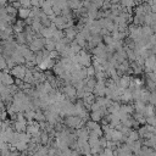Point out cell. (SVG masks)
<instances>
[{
  "instance_id": "cell-1",
  "label": "cell",
  "mask_w": 156,
  "mask_h": 156,
  "mask_svg": "<svg viewBox=\"0 0 156 156\" xmlns=\"http://www.w3.org/2000/svg\"><path fill=\"white\" fill-rule=\"evenodd\" d=\"M10 74L15 78H20L23 79L24 74H26V67L23 65H15L11 69H10Z\"/></svg>"
},
{
  "instance_id": "cell-2",
  "label": "cell",
  "mask_w": 156,
  "mask_h": 156,
  "mask_svg": "<svg viewBox=\"0 0 156 156\" xmlns=\"http://www.w3.org/2000/svg\"><path fill=\"white\" fill-rule=\"evenodd\" d=\"M52 71H54V74L55 76H61L63 72H65V68H63V65L58 61V62H55V65L52 66Z\"/></svg>"
},
{
  "instance_id": "cell-3",
  "label": "cell",
  "mask_w": 156,
  "mask_h": 156,
  "mask_svg": "<svg viewBox=\"0 0 156 156\" xmlns=\"http://www.w3.org/2000/svg\"><path fill=\"white\" fill-rule=\"evenodd\" d=\"M29 13H30V9H27V7H20V9H17V15L22 20L27 18L29 16Z\"/></svg>"
},
{
  "instance_id": "cell-4",
  "label": "cell",
  "mask_w": 156,
  "mask_h": 156,
  "mask_svg": "<svg viewBox=\"0 0 156 156\" xmlns=\"http://www.w3.org/2000/svg\"><path fill=\"white\" fill-rule=\"evenodd\" d=\"M138 139H139V134H138V132L130 129V132L128 133V140H130V141H135V140H138Z\"/></svg>"
},
{
  "instance_id": "cell-5",
  "label": "cell",
  "mask_w": 156,
  "mask_h": 156,
  "mask_svg": "<svg viewBox=\"0 0 156 156\" xmlns=\"http://www.w3.org/2000/svg\"><path fill=\"white\" fill-rule=\"evenodd\" d=\"M96 127H99L98 122H94V121H88V122H85V129H87V130H93V129H95Z\"/></svg>"
},
{
  "instance_id": "cell-6",
  "label": "cell",
  "mask_w": 156,
  "mask_h": 156,
  "mask_svg": "<svg viewBox=\"0 0 156 156\" xmlns=\"http://www.w3.org/2000/svg\"><path fill=\"white\" fill-rule=\"evenodd\" d=\"M85 71H87V76H88V77H93V76L95 74V71H94V68H93L91 65L88 66V67H85Z\"/></svg>"
},
{
  "instance_id": "cell-7",
  "label": "cell",
  "mask_w": 156,
  "mask_h": 156,
  "mask_svg": "<svg viewBox=\"0 0 156 156\" xmlns=\"http://www.w3.org/2000/svg\"><path fill=\"white\" fill-rule=\"evenodd\" d=\"M60 56V54L56 51V50H52V51H49V58H52V60H55L56 57H58Z\"/></svg>"
}]
</instances>
